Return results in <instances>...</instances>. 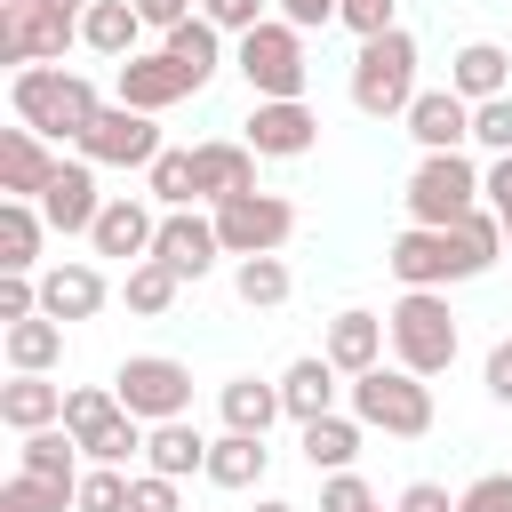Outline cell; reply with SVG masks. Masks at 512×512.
Returning <instances> with one entry per match:
<instances>
[{
    "label": "cell",
    "mask_w": 512,
    "mask_h": 512,
    "mask_svg": "<svg viewBox=\"0 0 512 512\" xmlns=\"http://www.w3.org/2000/svg\"><path fill=\"white\" fill-rule=\"evenodd\" d=\"M496 256H504V216H496V208H472V216H456V224H408V232H392V248H384V264H392L400 288H448V280L488 272Z\"/></svg>",
    "instance_id": "obj_1"
},
{
    "label": "cell",
    "mask_w": 512,
    "mask_h": 512,
    "mask_svg": "<svg viewBox=\"0 0 512 512\" xmlns=\"http://www.w3.org/2000/svg\"><path fill=\"white\" fill-rule=\"evenodd\" d=\"M8 104H16V120L24 128H40L48 144H80L88 128H96V112H104V96L80 80V72H64V64H16V80H8Z\"/></svg>",
    "instance_id": "obj_2"
},
{
    "label": "cell",
    "mask_w": 512,
    "mask_h": 512,
    "mask_svg": "<svg viewBox=\"0 0 512 512\" xmlns=\"http://www.w3.org/2000/svg\"><path fill=\"white\" fill-rule=\"evenodd\" d=\"M352 104L368 120H408V104H416V40L400 24L360 40V56H352Z\"/></svg>",
    "instance_id": "obj_3"
},
{
    "label": "cell",
    "mask_w": 512,
    "mask_h": 512,
    "mask_svg": "<svg viewBox=\"0 0 512 512\" xmlns=\"http://www.w3.org/2000/svg\"><path fill=\"white\" fill-rule=\"evenodd\" d=\"M384 328H392V360L400 368H416V376H440V368H456V312H448V296L440 288H400V304L384 312Z\"/></svg>",
    "instance_id": "obj_4"
},
{
    "label": "cell",
    "mask_w": 512,
    "mask_h": 512,
    "mask_svg": "<svg viewBox=\"0 0 512 512\" xmlns=\"http://www.w3.org/2000/svg\"><path fill=\"white\" fill-rule=\"evenodd\" d=\"M352 416L368 424V432H392V440H424L432 432V384L416 376V368H360L352 376Z\"/></svg>",
    "instance_id": "obj_5"
},
{
    "label": "cell",
    "mask_w": 512,
    "mask_h": 512,
    "mask_svg": "<svg viewBox=\"0 0 512 512\" xmlns=\"http://www.w3.org/2000/svg\"><path fill=\"white\" fill-rule=\"evenodd\" d=\"M64 424H72V440L88 448V464H128L136 448H144V416H128L120 408V392L112 384H72L64 392Z\"/></svg>",
    "instance_id": "obj_6"
},
{
    "label": "cell",
    "mask_w": 512,
    "mask_h": 512,
    "mask_svg": "<svg viewBox=\"0 0 512 512\" xmlns=\"http://www.w3.org/2000/svg\"><path fill=\"white\" fill-rule=\"evenodd\" d=\"M240 80H248V96H304V80H312V64H304V32L288 24V16H264L256 32H240Z\"/></svg>",
    "instance_id": "obj_7"
},
{
    "label": "cell",
    "mask_w": 512,
    "mask_h": 512,
    "mask_svg": "<svg viewBox=\"0 0 512 512\" xmlns=\"http://www.w3.org/2000/svg\"><path fill=\"white\" fill-rule=\"evenodd\" d=\"M400 200H408L416 224H456V216H472L488 192H480V168H472L464 152H424Z\"/></svg>",
    "instance_id": "obj_8"
},
{
    "label": "cell",
    "mask_w": 512,
    "mask_h": 512,
    "mask_svg": "<svg viewBox=\"0 0 512 512\" xmlns=\"http://www.w3.org/2000/svg\"><path fill=\"white\" fill-rule=\"evenodd\" d=\"M120 408L144 416V424H168V416H192V368L168 360V352H128L120 376H112Z\"/></svg>",
    "instance_id": "obj_9"
},
{
    "label": "cell",
    "mask_w": 512,
    "mask_h": 512,
    "mask_svg": "<svg viewBox=\"0 0 512 512\" xmlns=\"http://www.w3.org/2000/svg\"><path fill=\"white\" fill-rule=\"evenodd\" d=\"M288 232H296V208H288L280 192H232V200H216V240H224V256H280Z\"/></svg>",
    "instance_id": "obj_10"
},
{
    "label": "cell",
    "mask_w": 512,
    "mask_h": 512,
    "mask_svg": "<svg viewBox=\"0 0 512 512\" xmlns=\"http://www.w3.org/2000/svg\"><path fill=\"white\" fill-rule=\"evenodd\" d=\"M80 40V16L48 0H0V64H56Z\"/></svg>",
    "instance_id": "obj_11"
},
{
    "label": "cell",
    "mask_w": 512,
    "mask_h": 512,
    "mask_svg": "<svg viewBox=\"0 0 512 512\" xmlns=\"http://www.w3.org/2000/svg\"><path fill=\"white\" fill-rule=\"evenodd\" d=\"M152 120H160V112H136V104H104V112H96V128L80 136V160H96V168H152V160L168 152Z\"/></svg>",
    "instance_id": "obj_12"
},
{
    "label": "cell",
    "mask_w": 512,
    "mask_h": 512,
    "mask_svg": "<svg viewBox=\"0 0 512 512\" xmlns=\"http://www.w3.org/2000/svg\"><path fill=\"white\" fill-rule=\"evenodd\" d=\"M184 96H200V88H192V72H184L168 48H136V56H120V64H112V104L168 112V104H184Z\"/></svg>",
    "instance_id": "obj_13"
},
{
    "label": "cell",
    "mask_w": 512,
    "mask_h": 512,
    "mask_svg": "<svg viewBox=\"0 0 512 512\" xmlns=\"http://www.w3.org/2000/svg\"><path fill=\"white\" fill-rule=\"evenodd\" d=\"M240 136L256 144V160H304L320 144V112L304 96H256V112H248Z\"/></svg>",
    "instance_id": "obj_14"
},
{
    "label": "cell",
    "mask_w": 512,
    "mask_h": 512,
    "mask_svg": "<svg viewBox=\"0 0 512 512\" xmlns=\"http://www.w3.org/2000/svg\"><path fill=\"white\" fill-rule=\"evenodd\" d=\"M40 216H48V232H96V216H104L96 160H56V176L40 192Z\"/></svg>",
    "instance_id": "obj_15"
},
{
    "label": "cell",
    "mask_w": 512,
    "mask_h": 512,
    "mask_svg": "<svg viewBox=\"0 0 512 512\" xmlns=\"http://www.w3.org/2000/svg\"><path fill=\"white\" fill-rule=\"evenodd\" d=\"M408 136H416L424 152H464V144H472V96H456V88H416Z\"/></svg>",
    "instance_id": "obj_16"
},
{
    "label": "cell",
    "mask_w": 512,
    "mask_h": 512,
    "mask_svg": "<svg viewBox=\"0 0 512 512\" xmlns=\"http://www.w3.org/2000/svg\"><path fill=\"white\" fill-rule=\"evenodd\" d=\"M56 176V152L40 128H0V200H40Z\"/></svg>",
    "instance_id": "obj_17"
},
{
    "label": "cell",
    "mask_w": 512,
    "mask_h": 512,
    "mask_svg": "<svg viewBox=\"0 0 512 512\" xmlns=\"http://www.w3.org/2000/svg\"><path fill=\"white\" fill-rule=\"evenodd\" d=\"M152 256H160V264H176L184 280H200V272L224 256V240H216V216L168 208V216H160V240H152Z\"/></svg>",
    "instance_id": "obj_18"
},
{
    "label": "cell",
    "mask_w": 512,
    "mask_h": 512,
    "mask_svg": "<svg viewBox=\"0 0 512 512\" xmlns=\"http://www.w3.org/2000/svg\"><path fill=\"white\" fill-rule=\"evenodd\" d=\"M192 184H200V200H232V192H256V144H248V136H224V144H192Z\"/></svg>",
    "instance_id": "obj_19"
},
{
    "label": "cell",
    "mask_w": 512,
    "mask_h": 512,
    "mask_svg": "<svg viewBox=\"0 0 512 512\" xmlns=\"http://www.w3.org/2000/svg\"><path fill=\"white\" fill-rule=\"evenodd\" d=\"M40 312H48V320H96V312H104V272L80 264V256H72V264H48V272H40Z\"/></svg>",
    "instance_id": "obj_20"
},
{
    "label": "cell",
    "mask_w": 512,
    "mask_h": 512,
    "mask_svg": "<svg viewBox=\"0 0 512 512\" xmlns=\"http://www.w3.org/2000/svg\"><path fill=\"white\" fill-rule=\"evenodd\" d=\"M96 256H128V264H144L152 256V240H160V216L144 208V200H104V216H96Z\"/></svg>",
    "instance_id": "obj_21"
},
{
    "label": "cell",
    "mask_w": 512,
    "mask_h": 512,
    "mask_svg": "<svg viewBox=\"0 0 512 512\" xmlns=\"http://www.w3.org/2000/svg\"><path fill=\"white\" fill-rule=\"evenodd\" d=\"M80 440H72V424H40V432H24V448H16V472H32V480H56V488H80Z\"/></svg>",
    "instance_id": "obj_22"
},
{
    "label": "cell",
    "mask_w": 512,
    "mask_h": 512,
    "mask_svg": "<svg viewBox=\"0 0 512 512\" xmlns=\"http://www.w3.org/2000/svg\"><path fill=\"white\" fill-rule=\"evenodd\" d=\"M384 344H392V328H384L376 312H336V320H328V344H320V352H328V360H336L344 376H360V368H376V360H384Z\"/></svg>",
    "instance_id": "obj_23"
},
{
    "label": "cell",
    "mask_w": 512,
    "mask_h": 512,
    "mask_svg": "<svg viewBox=\"0 0 512 512\" xmlns=\"http://www.w3.org/2000/svg\"><path fill=\"white\" fill-rule=\"evenodd\" d=\"M336 360L328 352H304V360H288V376H280V400H288V416L296 424H312V416H328L336 408Z\"/></svg>",
    "instance_id": "obj_24"
},
{
    "label": "cell",
    "mask_w": 512,
    "mask_h": 512,
    "mask_svg": "<svg viewBox=\"0 0 512 512\" xmlns=\"http://www.w3.org/2000/svg\"><path fill=\"white\" fill-rule=\"evenodd\" d=\"M0 424L8 432H40V424H64V384H48V376H8L0 384Z\"/></svg>",
    "instance_id": "obj_25"
},
{
    "label": "cell",
    "mask_w": 512,
    "mask_h": 512,
    "mask_svg": "<svg viewBox=\"0 0 512 512\" xmlns=\"http://www.w3.org/2000/svg\"><path fill=\"white\" fill-rule=\"evenodd\" d=\"M144 464H152V472H168V480L208 472V432H200L192 416H168V424H152V432H144Z\"/></svg>",
    "instance_id": "obj_26"
},
{
    "label": "cell",
    "mask_w": 512,
    "mask_h": 512,
    "mask_svg": "<svg viewBox=\"0 0 512 512\" xmlns=\"http://www.w3.org/2000/svg\"><path fill=\"white\" fill-rule=\"evenodd\" d=\"M144 32H152V24L136 16V0H88V16H80V40H88L96 56H112V64H120V56H136V40H144Z\"/></svg>",
    "instance_id": "obj_27"
},
{
    "label": "cell",
    "mask_w": 512,
    "mask_h": 512,
    "mask_svg": "<svg viewBox=\"0 0 512 512\" xmlns=\"http://www.w3.org/2000/svg\"><path fill=\"white\" fill-rule=\"evenodd\" d=\"M504 80H512V56H504L496 40H464V48L448 56V88H456V96H472V104L504 96Z\"/></svg>",
    "instance_id": "obj_28"
},
{
    "label": "cell",
    "mask_w": 512,
    "mask_h": 512,
    "mask_svg": "<svg viewBox=\"0 0 512 512\" xmlns=\"http://www.w3.org/2000/svg\"><path fill=\"white\" fill-rule=\"evenodd\" d=\"M280 416H288L280 384H264V376H232L224 384V432H272Z\"/></svg>",
    "instance_id": "obj_29"
},
{
    "label": "cell",
    "mask_w": 512,
    "mask_h": 512,
    "mask_svg": "<svg viewBox=\"0 0 512 512\" xmlns=\"http://www.w3.org/2000/svg\"><path fill=\"white\" fill-rule=\"evenodd\" d=\"M360 432H368L360 416H336V408H328V416H312V424H304V464H312V472H352Z\"/></svg>",
    "instance_id": "obj_30"
},
{
    "label": "cell",
    "mask_w": 512,
    "mask_h": 512,
    "mask_svg": "<svg viewBox=\"0 0 512 512\" xmlns=\"http://www.w3.org/2000/svg\"><path fill=\"white\" fill-rule=\"evenodd\" d=\"M264 464H272L264 432H224V440H208V480H216V488H256Z\"/></svg>",
    "instance_id": "obj_31"
},
{
    "label": "cell",
    "mask_w": 512,
    "mask_h": 512,
    "mask_svg": "<svg viewBox=\"0 0 512 512\" xmlns=\"http://www.w3.org/2000/svg\"><path fill=\"white\" fill-rule=\"evenodd\" d=\"M40 232H48L40 200H0V272H32L40 264Z\"/></svg>",
    "instance_id": "obj_32"
},
{
    "label": "cell",
    "mask_w": 512,
    "mask_h": 512,
    "mask_svg": "<svg viewBox=\"0 0 512 512\" xmlns=\"http://www.w3.org/2000/svg\"><path fill=\"white\" fill-rule=\"evenodd\" d=\"M64 360V320H48V312H32V320H8V368H24V376H48Z\"/></svg>",
    "instance_id": "obj_33"
},
{
    "label": "cell",
    "mask_w": 512,
    "mask_h": 512,
    "mask_svg": "<svg viewBox=\"0 0 512 512\" xmlns=\"http://www.w3.org/2000/svg\"><path fill=\"white\" fill-rule=\"evenodd\" d=\"M160 48H168V56L192 72V88H208V80H216V64H224V32H216L208 16H184V24H176Z\"/></svg>",
    "instance_id": "obj_34"
},
{
    "label": "cell",
    "mask_w": 512,
    "mask_h": 512,
    "mask_svg": "<svg viewBox=\"0 0 512 512\" xmlns=\"http://www.w3.org/2000/svg\"><path fill=\"white\" fill-rule=\"evenodd\" d=\"M176 288H184V272H176V264H160V256H144V264H128V280H120V296H128V312H144V320H160V312L176 304Z\"/></svg>",
    "instance_id": "obj_35"
},
{
    "label": "cell",
    "mask_w": 512,
    "mask_h": 512,
    "mask_svg": "<svg viewBox=\"0 0 512 512\" xmlns=\"http://www.w3.org/2000/svg\"><path fill=\"white\" fill-rule=\"evenodd\" d=\"M232 288H240V304L248 312H272V304H288V264L280 256H240V272H232Z\"/></svg>",
    "instance_id": "obj_36"
},
{
    "label": "cell",
    "mask_w": 512,
    "mask_h": 512,
    "mask_svg": "<svg viewBox=\"0 0 512 512\" xmlns=\"http://www.w3.org/2000/svg\"><path fill=\"white\" fill-rule=\"evenodd\" d=\"M144 192H152L160 208H192V200H200V184H192V152H160V160L144 168Z\"/></svg>",
    "instance_id": "obj_37"
},
{
    "label": "cell",
    "mask_w": 512,
    "mask_h": 512,
    "mask_svg": "<svg viewBox=\"0 0 512 512\" xmlns=\"http://www.w3.org/2000/svg\"><path fill=\"white\" fill-rule=\"evenodd\" d=\"M128 488H136V480H128L120 464H88L80 488H72V512H128Z\"/></svg>",
    "instance_id": "obj_38"
},
{
    "label": "cell",
    "mask_w": 512,
    "mask_h": 512,
    "mask_svg": "<svg viewBox=\"0 0 512 512\" xmlns=\"http://www.w3.org/2000/svg\"><path fill=\"white\" fill-rule=\"evenodd\" d=\"M72 504V488H56V480H32V472H16L8 488H0V512H64Z\"/></svg>",
    "instance_id": "obj_39"
},
{
    "label": "cell",
    "mask_w": 512,
    "mask_h": 512,
    "mask_svg": "<svg viewBox=\"0 0 512 512\" xmlns=\"http://www.w3.org/2000/svg\"><path fill=\"white\" fill-rule=\"evenodd\" d=\"M472 144H488V152H512V96H488V104H472Z\"/></svg>",
    "instance_id": "obj_40"
},
{
    "label": "cell",
    "mask_w": 512,
    "mask_h": 512,
    "mask_svg": "<svg viewBox=\"0 0 512 512\" xmlns=\"http://www.w3.org/2000/svg\"><path fill=\"white\" fill-rule=\"evenodd\" d=\"M320 512H376V496H368L360 472H328L320 480Z\"/></svg>",
    "instance_id": "obj_41"
},
{
    "label": "cell",
    "mask_w": 512,
    "mask_h": 512,
    "mask_svg": "<svg viewBox=\"0 0 512 512\" xmlns=\"http://www.w3.org/2000/svg\"><path fill=\"white\" fill-rule=\"evenodd\" d=\"M456 512H512V472H480V480L456 496Z\"/></svg>",
    "instance_id": "obj_42"
},
{
    "label": "cell",
    "mask_w": 512,
    "mask_h": 512,
    "mask_svg": "<svg viewBox=\"0 0 512 512\" xmlns=\"http://www.w3.org/2000/svg\"><path fill=\"white\" fill-rule=\"evenodd\" d=\"M40 312V280L32 272H0V320H32Z\"/></svg>",
    "instance_id": "obj_43"
},
{
    "label": "cell",
    "mask_w": 512,
    "mask_h": 512,
    "mask_svg": "<svg viewBox=\"0 0 512 512\" xmlns=\"http://www.w3.org/2000/svg\"><path fill=\"white\" fill-rule=\"evenodd\" d=\"M128 512H184V504H176V480H168V472H136Z\"/></svg>",
    "instance_id": "obj_44"
},
{
    "label": "cell",
    "mask_w": 512,
    "mask_h": 512,
    "mask_svg": "<svg viewBox=\"0 0 512 512\" xmlns=\"http://www.w3.org/2000/svg\"><path fill=\"white\" fill-rule=\"evenodd\" d=\"M200 16H208L216 32H256V24H264V0H200Z\"/></svg>",
    "instance_id": "obj_45"
},
{
    "label": "cell",
    "mask_w": 512,
    "mask_h": 512,
    "mask_svg": "<svg viewBox=\"0 0 512 512\" xmlns=\"http://www.w3.org/2000/svg\"><path fill=\"white\" fill-rule=\"evenodd\" d=\"M480 192H488V208H496L504 232H512V152H496V160L480 168Z\"/></svg>",
    "instance_id": "obj_46"
},
{
    "label": "cell",
    "mask_w": 512,
    "mask_h": 512,
    "mask_svg": "<svg viewBox=\"0 0 512 512\" xmlns=\"http://www.w3.org/2000/svg\"><path fill=\"white\" fill-rule=\"evenodd\" d=\"M392 8H400V0H344L336 24H352V32L368 40V32H392Z\"/></svg>",
    "instance_id": "obj_47"
},
{
    "label": "cell",
    "mask_w": 512,
    "mask_h": 512,
    "mask_svg": "<svg viewBox=\"0 0 512 512\" xmlns=\"http://www.w3.org/2000/svg\"><path fill=\"white\" fill-rule=\"evenodd\" d=\"M280 16H288L296 32H328V24L344 16V0H280Z\"/></svg>",
    "instance_id": "obj_48"
},
{
    "label": "cell",
    "mask_w": 512,
    "mask_h": 512,
    "mask_svg": "<svg viewBox=\"0 0 512 512\" xmlns=\"http://www.w3.org/2000/svg\"><path fill=\"white\" fill-rule=\"evenodd\" d=\"M392 512H456V496H448V488H440V480H408V488H400V504H392Z\"/></svg>",
    "instance_id": "obj_49"
},
{
    "label": "cell",
    "mask_w": 512,
    "mask_h": 512,
    "mask_svg": "<svg viewBox=\"0 0 512 512\" xmlns=\"http://www.w3.org/2000/svg\"><path fill=\"white\" fill-rule=\"evenodd\" d=\"M480 376H488V400H504V408H512V336L488 352V368H480Z\"/></svg>",
    "instance_id": "obj_50"
},
{
    "label": "cell",
    "mask_w": 512,
    "mask_h": 512,
    "mask_svg": "<svg viewBox=\"0 0 512 512\" xmlns=\"http://www.w3.org/2000/svg\"><path fill=\"white\" fill-rule=\"evenodd\" d=\"M136 16H144L152 32H176V24L192 16V0H136Z\"/></svg>",
    "instance_id": "obj_51"
},
{
    "label": "cell",
    "mask_w": 512,
    "mask_h": 512,
    "mask_svg": "<svg viewBox=\"0 0 512 512\" xmlns=\"http://www.w3.org/2000/svg\"><path fill=\"white\" fill-rule=\"evenodd\" d=\"M256 512H304V504H280V496H264V504H256Z\"/></svg>",
    "instance_id": "obj_52"
},
{
    "label": "cell",
    "mask_w": 512,
    "mask_h": 512,
    "mask_svg": "<svg viewBox=\"0 0 512 512\" xmlns=\"http://www.w3.org/2000/svg\"><path fill=\"white\" fill-rule=\"evenodd\" d=\"M504 256H512V232H504Z\"/></svg>",
    "instance_id": "obj_53"
}]
</instances>
